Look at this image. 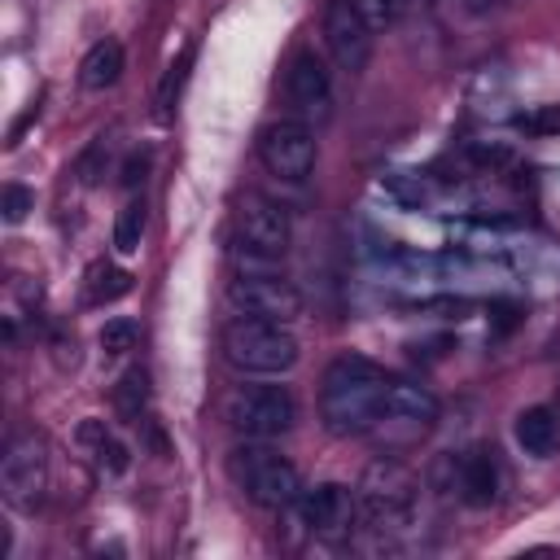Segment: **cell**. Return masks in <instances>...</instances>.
<instances>
[{
    "label": "cell",
    "mask_w": 560,
    "mask_h": 560,
    "mask_svg": "<svg viewBox=\"0 0 560 560\" xmlns=\"http://www.w3.org/2000/svg\"><path fill=\"white\" fill-rule=\"evenodd\" d=\"M468 9H490V0H464Z\"/></svg>",
    "instance_id": "29"
},
{
    "label": "cell",
    "mask_w": 560,
    "mask_h": 560,
    "mask_svg": "<svg viewBox=\"0 0 560 560\" xmlns=\"http://www.w3.org/2000/svg\"><path fill=\"white\" fill-rule=\"evenodd\" d=\"M79 442L92 451V459H96L101 472H109V477L127 472V446L105 429V420H83L79 424Z\"/></svg>",
    "instance_id": "17"
},
{
    "label": "cell",
    "mask_w": 560,
    "mask_h": 560,
    "mask_svg": "<svg viewBox=\"0 0 560 560\" xmlns=\"http://www.w3.org/2000/svg\"><path fill=\"white\" fill-rule=\"evenodd\" d=\"M354 9H359V13L372 22V31H376V26H385V22H389L394 0H354Z\"/></svg>",
    "instance_id": "27"
},
{
    "label": "cell",
    "mask_w": 560,
    "mask_h": 560,
    "mask_svg": "<svg viewBox=\"0 0 560 560\" xmlns=\"http://www.w3.org/2000/svg\"><path fill=\"white\" fill-rule=\"evenodd\" d=\"M324 39L341 70H363L372 57V22L354 9V0H328L324 9Z\"/></svg>",
    "instance_id": "11"
},
{
    "label": "cell",
    "mask_w": 560,
    "mask_h": 560,
    "mask_svg": "<svg viewBox=\"0 0 560 560\" xmlns=\"http://www.w3.org/2000/svg\"><path fill=\"white\" fill-rule=\"evenodd\" d=\"M258 158L276 179H306L315 171V131L302 118H280L258 131Z\"/></svg>",
    "instance_id": "7"
},
{
    "label": "cell",
    "mask_w": 560,
    "mask_h": 560,
    "mask_svg": "<svg viewBox=\"0 0 560 560\" xmlns=\"http://www.w3.org/2000/svg\"><path fill=\"white\" fill-rule=\"evenodd\" d=\"M136 337H140V328H136V319H105V328H101V350L105 354H127L131 346H136Z\"/></svg>",
    "instance_id": "22"
},
{
    "label": "cell",
    "mask_w": 560,
    "mask_h": 560,
    "mask_svg": "<svg viewBox=\"0 0 560 560\" xmlns=\"http://www.w3.org/2000/svg\"><path fill=\"white\" fill-rule=\"evenodd\" d=\"M144 223H149V210H144V197H131L118 219H114V249L118 254H136L140 241H144Z\"/></svg>",
    "instance_id": "20"
},
{
    "label": "cell",
    "mask_w": 560,
    "mask_h": 560,
    "mask_svg": "<svg viewBox=\"0 0 560 560\" xmlns=\"http://www.w3.org/2000/svg\"><path fill=\"white\" fill-rule=\"evenodd\" d=\"M228 420L236 433L245 438H280L293 429L298 420V402L284 385H241L232 398H228Z\"/></svg>",
    "instance_id": "4"
},
{
    "label": "cell",
    "mask_w": 560,
    "mask_h": 560,
    "mask_svg": "<svg viewBox=\"0 0 560 560\" xmlns=\"http://www.w3.org/2000/svg\"><path fill=\"white\" fill-rule=\"evenodd\" d=\"M228 302L245 319H271V324H293L302 315V293L271 271H241L228 284Z\"/></svg>",
    "instance_id": "5"
},
{
    "label": "cell",
    "mask_w": 560,
    "mask_h": 560,
    "mask_svg": "<svg viewBox=\"0 0 560 560\" xmlns=\"http://www.w3.org/2000/svg\"><path fill=\"white\" fill-rule=\"evenodd\" d=\"M114 407H118V416H127V420H140V416L149 411V372H144V368H127V372L118 376V385H114Z\"/></svg>",
    "instance_id": "19"
},
{
    "label": "cell",
    "mask_w": 560,
    "mask_h": 560,
    "mask_svg": "<svg viewBox=\"0 0 560 560\" xmlns=\"http://www.w3.org/2000/svg\"><path fill=\"white\" fill-rule=\"evenodd\" d=\"M446 468H451V490H459V499H464L468 508H490V503L499 499L503 468H499V455H494L490 446L451 455Z\"/></svg>",
    "instance_id": "13"
},
{
    "label": "cell",
    "mask_w": 560,
    "mask_h": 560,
    "mask_svg": "<svg viewBox=\"0 0 560 560\" xmlns=\"http://www.w3.org/2000/svg\"><path fill=\"white\" fill-rule=\"evenodd\" d=\"M83 284H88V302L92 306H105V302H118V298L131 293V271H122L114 262H92Z\"/></svg>",
    "instance_id": "18"
},
{
    "label": "cell",
    "mask_w": 560,
    "mask_h": 560,
    "mask_svg": "<svg viewBox=\"0 0 560 560\" xmlns=\"http://www.w3.org/2000/svg\"><path fill=\"white\" fill-rule=\"evenodd\" d=\"M236 245L254 258H280L289 249V236H293V223H289V210L267 201L262 192H245L236 201Z\"/></svg>",
    "instance_id": "8"
},
{
    "label": "cell",
    "mask_w": 560,
    "mask_h": 560,
    "mask_svg": "<svg viewBox=\"0 0 560 560\" xmlns=\"http://www.w3.org/2000/svg\"><path fill=\"white\" fill-rule=\"evenodd\" d=\"M228 472H232L236 490L258 508H289L302 499V477H298L293 459L262 446L258 438L228 455Z\"/></svg>",
    "instance_id": "2"
},
{
    "label": "cell",
    "mask_w": 560,
    "mask_h": 560,
    "mask_svg": "<svg viewBox=\"0 0 560 560\" xmlns=\"http://www.w3.org/2000/svg\"><path fill=\"white\" fill-rule=\"evenodd\" d=\"M284 101L298 118H328L332 114V74L315 48H298L284 66Z\"/></svg>",
    "instance_id": "9"
},
{
    "label": "cell",
    "mask_w": 560,
    "mask_h": 560,
    "mask_svg": "<svg viewBox=\"0 0 560 560\" xmlns=\"http://www.w3.org/2000/svg\"><path fill=\"white\" fill-rule=\"evenodd\" d=\"M490 311H494V332H508L516 324V306L512 302H494Z\"/></svg>",
    "instance_id": "28"
},
{
    "label": "cell",
    "mask_w": 560,
    "mask_h": 560,
    "mask_svg": "<svg viewBox=\"0 0 560 560\" xmlns=\"http://www.w3.org/2000/svg\"><path fill=\"white\" fill-rule=\"evenodd\" d=\"M31 210H35V192H31L26 184H4V192H0V214H4V223H22Z\"/></svg>",
    "instance_id": "24"
},
{
    "label": "cell",
    "mask_w": 560,
    "mask_h": 560,
    "mask_svg": "<svg viewBox=\"0 0 560 560\" xmlns=\"http://www.w3.org/2000/svg\"><path fill=\"white\" fill-rule=\"evenodd\" d=\"M385 385L389 376L363 359V354H341L328 363L324 385H319V416L332 433H368L385 416Z\"/></svg>",
    "instance_id": "1"
},
{
    "label": "cell",
    "mask_w": 560,
    "mask_h": 560,
    "mask_svg": "<svg viewBox=\"0 0 560 560\" xmlns=\"http://www.w3.org/2000/svg\"><path fill=\"white\" fill-rule=\"evenodd\" d=\"M516 127H521L525 136H560V105L525 109V114H516Z\"/></svg>",
    "instance_id": "23"
},
{
    "label": "cell",
    "mask_w": 560,
    "mask_h": 560,
    "mask_svg": "<svg viewBox=\"0 0 560 560\" xmlns=\"http://www.w3.org/2000/svg\"><path fill=\"white\" fill-rule=\"evenodd\" d=\"M298 508H302V521H306L319 538H346L350 525L359 521V499H354L341 481H324V486H315V490H302Z\"/></svg>",
    "instance_id": "12"
},
{
    "label": "cell",
    "mask_w": 560,
    "mask_h": 560,
    "mask_svg": "<svg viewBox=\"0 0 560 560\" xmlns=\"http://www.w3.org/2000/svg\"><path fill=\"white\" fill-rule=\"evenodd\" d=\"M0 490H4V503L18 508V512H31L44 499V490H48V451H44V438L22 433V438H13L4 446Z\"/></svg>",
    "instance_id": "6"
},
{
    "label": "cell",
    "mask_w": 560,
    "mask_h": 560,
    "mask_svg": "<svg viewBox=\"0 0 560 560\" xmlns=\"http://www.w3.org/2000/svg\"><path fill=\"white\" fill-rule=\"evenodd\" d=\"M223 359L241 372H258V376H280L298 363V341L289 332V324H271V319H245L236 315L223 328Z\"/></svg>",
    "instance_id": "3"
},
{
    "label": "cell",
    "mask_w": 560,
    "mask_h": 560,
    "mask_svg": "<svg viewBox=\"0 0 560 560\" xmlns=\"http://www.w3.org/2000/svg\"><path fill=\"white\" fill-rule=\"evenodd\" d=\"M101 153H105V140H92L88 153L79 158V179H83V184H96V179H101Z\"/></svg>",
    "instance_id": "25"
},
{
    "label": "cell",
    "mask_w": 560,
    "mask_h": 560,
    "mask_svg": "<svg viewBox=\"0 0 560 560\" xmlns=\"http://www.w3.org/2000/svg\"><path fill=\"white\" fill-rule=\"evenodd\" d=\"M516 446L534 459H547L556 446H560V416L551 407H525L516 416Z\"/></svg>",
    "instance_id": "15"
},
{
    "label": "cell",
    "mask_w": 560,
    "mask_h": 560,
    "mask_svg": "<svg viewBox=\"0 0 560 560\" xmlns=\"http://www.w3.org/2000/svg\"><path fill=\"white\" fill-rule=\"evenodd\" d=\"M433 420H438V398H433L420 381L389 376V385H385V416H381V424H411V429H429Z\"/></svg>",
    "instance_id": "14"
},
{
    "label": "cell",
    "mask_w": 560,
    "mask_h": 560,
    "mask_svg": "<svg viewBox=\"0 0 560 560\" xmlns=\"http://www.w3.org/2000/svg\"><path fill=\"white\" fill-rule=\"evenodd\" d=\"M411 477L398 464H376L363 481V516L376 529H398L411 521Z\"/></svg>",
    "instance_id": "10"
},
{
    "label": "cell",
    "mask_w": 560,
    "mask_h": 560,
    "mask_svg": "<svg viewBox=\"0 0 560 560\" xmlns=\"http://www.w3.org/2000/svg\"><path fill=\"white\" fill-rule=\"evenodd\" d=\"M122 44L118 39H96L88 52H83V61H79V83L88 88V92H105V88H114L118 83V74H122Z\"/></svg>",
    "instance_id": "16"
},
{
    "label": "cell",
    "mask_w": 560,
    "mask_h": 560,
    "mask_svg": "<svg viewBox=\"0 0 560 560\" xmlns=\"http://www.w3.org/2000/svg\"><path fill=\"white\" fill-rule=\"evenodd\" d=\"M144 171H149V153H127V162H122V188H140L144 184Z\"/></svg>",
    "instance_id": "26"
},
{
    "label": "cell",
    "mask_w": 560,
    "mask_h": 560,
    "mask_svg": "<svg viewBox=\"0 0 560 560\" xmlns=\"http://www.w3.org/2000/svg\"><path fill=\"white\" fill-rule=\"evenodd\" d=\"M192 61H197V39H188V44L179 48V57L166 66V74H162V83H158V114H171V109H175V96H179V88H184V79H188V70H192Z\"/></svg>",
    "instance_id": "21"
}]
</instances>
